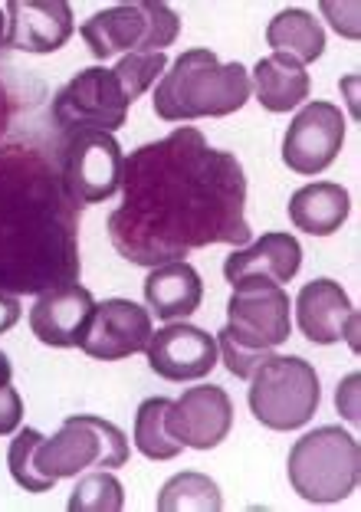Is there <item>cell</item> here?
Listing matches in <instances>:
<instances>
[{"instance_id":"cell-20","label":"cell","mask_w":361,"mask_h":512,"mask_svg":"<svg viewBox=\"0 0 361 512\" xmlns=\"http://www.w3.org/2000/svg\"><path fill=\"white\" fill-rule=\"evenodd\" d=\"M250 86H253L256 102H260L266 112H293L296 106H302V102L309 99L312 79L306 73V66H299L296 60H289L283 53H270L253 66Z\"/></svg>"},{"instance_id":"cell-7","label":"cell","mask_w":361,"mask_h":512,"mask_svg":"<svg viewBox=\"0 0 361 512\" xmlns=\"http://www.w3.org/2000/svg\"><path fill=\"white\" fill-rule=\"evenodd\" d=\"M181 33V17L161 0H132L92 14L79 37L86 40L96 60H109L115 53H165Z\"/></svg>"},{"instance_id":"cell-30","label":"cell","mask_w":361,"mask_h":512,"mask_svg":"<svg viewBox=\"0 0 361 512\" xmlns=\"http://www.w3.org/2000/svg\"><path fill=\"white\" fill-rule=\"evenodd\" d=\"M20 322V299L7 289H0V335L10 332Z\"/></svg>"},{"instance_id":"cell-8","label":"cell","mask_w":361,"mask_h":512,"mask_svg":"<svg viewBox=\"0 0 361 512\" xmlns=\"http://www.w3.org/2000/svg\"><path fill=\"white\" fill-rule=\"evenodd\" d=\"M128 437L106 417L96 414H69L53 437H43L37 447V470L50 480L79 476L89 467L115 470L128 463Z\"/></svg>"},{"instance_id":"cell-9","label":"cell","mask_w":361,"mask_h":512,"mask_svg":"<svg viewBox=\"0 0 361 512\" xmlns=\"http://www.w3.org/2000/svg\"><path fill=\"white\" fill-rule=\"evenodd\" d=\"M132 109L119 76L106 66H89L69 79L53 96V122L63 135L76 132H119Z\"/></svg>"},{"instance_id":"cell-29","label":"cell","mask_w":361,"mask_h":512,"mask_svg":"<svg viewBox=\"0 0 361 512\" xmlns=\"http://www.w3.org/2000/svg\"><path fill=\"white\" fill-rule=\"evenodd\" d=\"M358 371H352L342 384H339V391H335V404H339V414L345 417L348 424H358L361 421V411H358Z\"/></svg>"},{"instance_id":"cell-23","label":"cell","mask_w":361,"mask_h":512,"mask_svg":"<svg viewBox=\"0 0 361 512\" xmlns=\"http://www.w3.org/2000/svg\"><path fill=\"white\" fill-rule=\"evenodd\" d=\"M158 512H220L224 509V493L207 473L184 470L158 490L155 499Z\"/></svg>"},{"instance_id":"cell-15","label":"cell","mask_w":361,"mask_h":512,"mask_svg":"<svg viewBox=\"0 0 361 512\" xmlns=\"http://www.w3.org/2000/svg\"><path fill=\"white\" fill-rule=\"evenodd\" d=\"M92 316H96V299L86 286H56L33 302L30 332L50 348H83Z\"/></svg>"},{"instance_id":"cell-2","label":"cell","mask_w":361,"mask_h":512,"mask_svg":"<svg viewBox=\"0 0 361 512\" xmlns=\"http://www.w3.org/2000/svg\"><path fill=\"white\" fill-rule=\"evenodd\" d=\"M63 184L33 148L0 151V289L46 293L79 276Z\"/></svg>"},{"instance_id":"cell-14","label":"cell","mask_w":361,"mask_h":512,"mask_svg":"<svg viewBox=\"0 0 361 512\" xmlns=\"http://www.w3.org/2000/svg\"><path fill=\"white\" fill-rule=\"evenodd\" d=\"M296 322L299 332L312 345H335L348 342L352 352H358V312L352 299L335 279H312L299 289L296 296Z\"/></svg>"},{"instance_id":"cell-19","label":"cell","mask_w":361,"mask_h":512,"mask_svg":"<svg viewBox=\"0 0 361 512\" xmlns=\"http://www.w3.org/2000/svg\"><path fill=\"white\" fill-rule=\"evenodd\" d=\"M145 302H148V309L165 322L194 316L204 302L201 273H197L188 260L151 266L145 279Z\"/></svg>"},{"instance_id":"cell-28","label":"cell","mask_w":361,"mask_h":512,"mask_svg":"<svg viewBox=\"0 0 361 512\" xmlns=\"http://www.w3.org/2000/svg\"><path fill=\"white\" fill-rule=\"evenodd\" d=\"M20 421H23V398L10 384H4V388H0V437L14 434Z\"/></svg>"},{"instance_id":"cell-27","label":"cell","mask_w":361,"mask_h":512,"mask_svg":"<svg viewBox=\"0 0 361 512\" xmlns=\"http://www.w3.org/2000/svg\"><path fill=\"white\" fill-rule=\"evenodd\" d=\"M165 69H168L165 53H128V56H122L112 73L119 76L125 96L135 102L145 89H151L161 76H165Z\"/></svg>"},{"instance_id":"cell-11","label":"cell","mask_w":361,"mask_h":512,"mask_svg":"<svg viewBox=\"0 0 361 512\" xmlns=\"http://www.w3.org/2000/svg\"><path fill=\"white\" fill-rule=\"evenodd\" d=\"M342 145H345L342 109L332 106V102L312 99L293 115V122L286 128L283 161L289 171L312 178V174H322L339 158Z\"/></svg>"},{"instance_id":"cell-16","label":"cell","mask_w":361,"mask_h":512,"mask_svg":"<svg viewBox=\"0 0 361 512\" xmlns=\"http://www.w3.org/2000/svg\"><path fill=\"white\" fill-rule=\"evenodd\" d=\"M151 312L132 299H106L96 302V316L86 332L83 352L99 362H119L135 352H145L151 339Z\"/></svg>"},{"instance_id":"cell-31","label":"cell","mask_w":361,"mask_h":512,"mask_svg":"<svg viewBox=\"0 0 361 512\" xmlns=\"http://www.w3.org/2000/svg\"><path fill=\"white\" fill-rule=\"evenodd\" d=\"M10 378H14V365H10V358L0 352V388L10 384Z\"/></svg>"},{"instance_id":"cell-4","label":"cell","mask_w":361,"mask_h":512,"mask_svg":"<svg viewBox=\"0 0 361 512\" xmlns=\"http://www.w3.org/2000/svg\"><path fill=\"white\" fill-rule=\"evenodd\" d=\"M230 286H234V296L227 302V325L217 332V352L230 375L250 378L266 358H273V348L289 339L293 306H289L286 289L270 279L247 276Z\"/></svg>"},{"instance_id":"cell-10","label":"cell","mask_w":361,"mask_h":512,"mask_svg":"<svg viewBox=\"0 0 361 512\" xmlns=\"http://www.w3.org/2000/svg\"><path fill=\"white\" fill-rule=\"evenodd\" d=\"M125 155L109 132H76L66 135L60 184L73 207L102 204L122 188Z\"/></svg>"},{"instance_id":"cell-3","label":"cell","mask_w":361,"mask_h":512,"mask_svg":"<svg viewBox=\"0 0 361 512\" xmlns=\"http://www.w3.org/2000/svg\"><path fill=\"white\" fill-rule=\"evenodd\" d=\"M253 96L243 63H220L211 50H184L158 79L151 106L161 122L224 119L247 106Z\"/></svg>"},{"instance_id":"cell-1","label":"cell","mask_w":361,"mask_h":512,"mask_svg":"<svg viewBox=\"0 0 361 512\" xmlns=\"http://www.w3.org/2000/svg\"><path fill=\"white\" fill-rule=\"evenodd\" d=\"M125 197L109 217L112 247L135 266L184 260L207 243H247V174L197 128H178L125 158Z\"/></svg>"},{"instance_id":"cell-6","label":"cell","mask_w":361,"mask_h":512,"mask_svg":"<svg viewBox=\"0 0 361 512\" xmlns=\"http://www.w3.org/2000/svg\"><path fill=\"white\" fill-rule=\"evenodd\" d=\"M250 411L270 430H296L312 421L322 401V384L316 368L299 355H273L253 371Z\"/></svg>"},{"instance_id":"cell-33","label":"cell","mask_w":361,"mask_h":512,"mask_svg":"<svg viewBox=\"0 0 361 512\" xmlns=\"http://www.w3.org/2000/svg\"><path fill=\"white\" fill-rule=\"evenodd\" d=\"M4 43H7V14L0 7V50H4Z\"/></svg>"},{"instance_id":"cell-26","label":"cell","mask_w":361,"mask_h":512,"mask_svg":"<svg viewBox=\"0 0 361 512\" xmlns=\"http://www.w3.org/2000/svg\"><path fill=\"white\" fill-rule=\"evenodd\" d=\"M43 444V434L40 430H20V434L10 440V450H7V467H10V476H14V483L20 490L27 493H50L56 480L50 476H43L37 470V447Z\"/></svg>"},{"instance_id":"cell-17","label":"cell","mask_w":361,"mask_h":512,"mask_svg":"<svg viewBox=\"0 0 361 512\" xmlns=\"http://www.w3.org/2000/svg\"><path fill=\"white\" fill-rule=\"evenodd\" d=\"M7 14V43L10 50L46 56L63 50L73 37V7L66 0H10Z\"/></svg>"},{"instance_id":"cell-21","label":"cell","mask_w":361,"mask_h":512,"mask_svg":"<svg viewBox=\"0 0 361 512\" xmlns=\"http://www.w3.org/2000/svg\"><path fill=\"white\" fill-rule=\"evenodd\" d=\"M352 214V197L342 184L319 181L306 184L289 197V220L296 230H306L312 237H329L335 230H342V224Z\"/></svg>"},{"instance_id":"cell-13","label":"cell","mask_w":361,"mask_h":512,"mask_svg":"<svg viewBox=\"0 0 361 512\" xmlns=\"http://www.w3.org/2000/svg\"><path fill=\"white\" fill-rule=\"evenodd\" d=\"M171 434L191 450H214L230 437L234 427V401L220 384L188 388L168 411Z\"/></svg>"},{"instance_id":"cell-32","label":"cell","mask_w":361,"mask_h":512,"mask_svg":"<svg viewBox=\"0 0 361 512\" xmlns=\"http://www.w3.org/2000/svg\"><path fill=\"white\" fill-rule=\"evenodd\" d=\"M4 122H7V96H4V86H0V132H4Z\"/></svg>"},{"instance_id":"cell-22","label":"cell","mask_w":361,"mask_h":512,"mask_svg":"<svg viewBox=\"0 0 361 512\" xmlns=\"http://www.w3.org/2000/svg\"><path fill=\"white\" fill-rule=\"evenodd\" d=\"M266 43L273 46V53H283L289 60H296L299 66L316 63L325 53V30L322 23L306 14L299 7H286L270 20L266 27Z\"/></svg>"},{"instance_id":"cell-25","label":"cell","mask_w":361,"mask_h":512,"mask_svg":"<svg viewBox=\"0 0 361 512\" xmlns=\"http://www.w3.org/2000/svg\"><path fill=\"white\" fill-rule=\"evenodd\" d=\"M69 512H122L125 509V486L112 470L86 473L69 493Z\"/></svg>"},{"instance_id":"cell-24","label":"cell","mask_w":361,"mask_h":512,"mask_svg":"<svg viewBox=\"0 0 361 512\" xmlns=\"http://www.w3.org/2000/svg\"><path fill=\"white\" fill-rule=\"evenodd\" d=\"M168 411H171V398H161V394L138 404L132 440H135L138 453L148 460H174L184 450V444L168 427Z\"/></svg>"},{"instance_id":"cell-5","label":"cell","mask_w":361,"mask_h":512,"mask_svg":"<svg viewBox=\"0 0 361 512\" xmlns=\"http://www.w3.org/2000/svg\"><path fill=\"white\" fill-rule=\"evenodd\" d=\"M289 486L312 506L342 503L355 493L361 473L358 440L348 430L325 424L299 437L286 460Z\"/></svg>"},{"instance_id":"cell-18","label":"cell","mask_w":361,"mask_h":512,"mask_svg":"<svg viewBox=\"0 0 361 512\" xmlns=\"http://www.w3.org/2000/svg\"><path fill=\"white\" fill-rule=\"evenodd\" d=\"M299 266H302L299 240L293 234H283V230H273V234H263L250 247L230 253L224 260V279L227 283H237V279L260 276L283 286L299 273Z\"/></svg>"},{"instance_id":"cell-12","label":"cell","mask_w":361,"mask_h":512,"mask_svg":"<svg viewBox=\"0 0 361 512\" xmlns=\"http://www.w3.org/2000/svg\"><path fill=\"white\" fill-rule=\"evenodd\" d=\"M148 368L165 381H201L217 368V339L188 322H171L151 332L145 345Z\"/></svg>"}]
</instances>
